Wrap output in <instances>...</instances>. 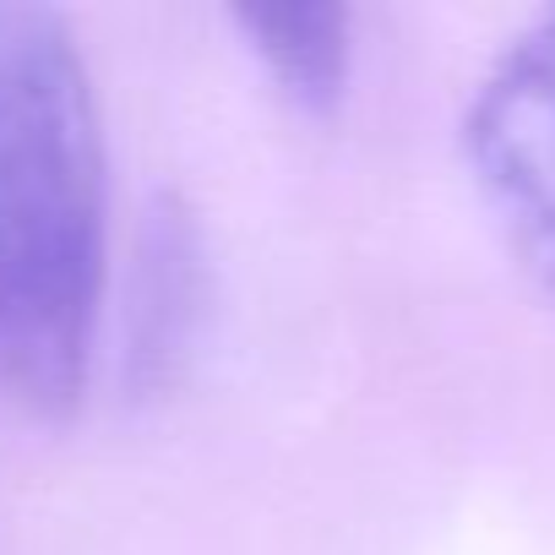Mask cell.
Instances as JSON below:
<instances>
[{"instance_id": "obj_1", "label": "cell", "mask_w": 555, "mask_h": 555, "mask_svg": "<svg viewBox=\"0 0 555 555\" xmlns=\"http://www.w3.org/2000/svg\"><path fill=\"white\" fill-rule=\"evenodd\" d=\"M109 272V158L88 61L50 7L0 0V392L82 398Z\"/></svg>"}, {"instance_id": "obj_2", "label": "cell", "mask_w": 555, "mask_h": 555, "mask_svg": "<svg viewBox=\"0 0 555 555\" xmlns=\"http://www.w3.org/2000/svg\"><path fill=\"white\" fill-rule=\"evenodd\" d=\"M463 153L501 240L555 295V12L528 23L479 77Z\"/></svg>"}, {"instance_id": "obj_3", "label": "cell", "mask_w": 555, "mask_h": 555, "mask_svg": "<svg viewBox=\"0 0 555 555\" xmlns=\"http://www.w3.org/2000/svg\"><path fill=\"white\" fill-rule=\"evenodd\" d=\"M207 322V240L196 212L158 191L142 212L131 284H126V387L137 398H164Z\"/></svg>"}, {"instance_id": "obj_4", "label": "cell", "mask_w": 555, "mask_h": 555, "mask_svg": "<svg viewBox=\"0 0 555 555\" xmlns=\"http://www.w3.org/2000/svg\"><path fill=\"white\" fill-rule=\"evenodd\" d=\"M245 44L300 115L327 120L349 93V12L344 7H234Z\"/></svg>"}]
</instances>
